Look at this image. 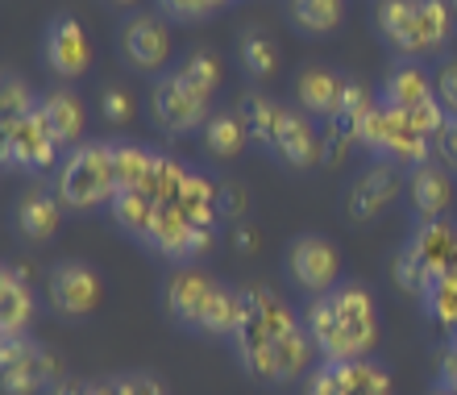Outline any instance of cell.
<instances>
[{
	"label": "cell",
	"mask_w": 457,
	"mask_h": 395,
	"mask_svg": "<svg viewBox=\"0 0 457 395\" xmlns=\"http://www.w3.org/2000/svg\"><path fill=\"white\" fill-rule=\"evenodd\" d=\"M436 97H441V105L449 108V117H457V59H445L441 63V71H436Z\"/></svg>",
	"instance_id": "74e56055"
},
{
	"label": "cell",
	"mask_w": 457,
	"mask_h": 395,
	"mask_svg": "<svg viewBox=\"0 0 457 395\" xmlns=\"http://www.w3.org/2000/svg\"><path fill=\"white\" fill-rule=\"evenodd\" d=\"M233 349L241 371L262 387H287L303 379L316 354L303 316H295V308L266 283L241 288V324L233 333Z\"/></svg>",
	"instance_id": "6da1fadb"
},
{
	"label": "cell",
	"mask_w": 457,
	"mask_h": 395,
	"mask_svg": "<svg viewBox=\"0 0 457 395\" xmlns=\"http://www.w3.org/2000/svg\"><path fill=\"white\" fill-rule=\"evenodd\" d=\"M408 241H411V250L420 254L424 266H428L436 279L457 275V229L449 225L445 216H436V221H420Z\"/></svg>",
	"instance_id": "d6986e66"
},
{
	"label": "cell",
	"mask_w": 457,
	"mask_h": 395,
	"mask_svg": "<svg viewBox=\"0 0 457 395\" xmlns=\"http://www.w3.org/2000/svg\"><path fill=\"white\" fill-rule=\"evenodd\" d=\"M420 304H424V312L449 333V341H457V275H441Z\"/></svg>",
	"instance_id": "1f68e13d"
},
{
	"label": "cell",
	"mask_w": 457,
	"mask_h": 395,
	"mask_svg": "<svg viewBox=\"0 0 457 395\" xmlns=\"http://www.w3.org/2000/svg\"><path fill=\"white\" fill-rule=\"evenodd\" d=\"M250 146V133H245V121L241 113H212L204 121V150L212 158H237L241 150Z\"/></svg>",
	"instance_id": "484cf974"
},
{
	"label": "cell",
	"mask_w": 457,
	"mask_h": 395,
	"mask_svg": "<svg viewBox=\"0 0 457 395\" xmlns=\"http://www.w3.org/2000/svg\"><path fill=\"white\" fill-rule=\"evenodd\" d=\"M374 29L395 55L416 63V0H378L374 4Z\"/></svg>",
	"instance_id": "7402d4cb"
},
{
	"label": "cell",
	"mask_w": 457,
	"mask_h": 395,
	"mask_svg": "<svg viewBox=\"0 0 457 395\" xmlns=\"http://www.w3.org/2000/svg\"><path fill=\"white\" fill-rule=\"evenodd\" d=\"M270 155L291 171H308V167L320 163V133L312 130L308 113L287 108V117H283V125H278V138H275V150H270Z\"/></svg>",
	"instance_id": "5bb4252c"
},
{
	"label": "cell",
	"mask_w": 457,
	"mask_h": 395,
	"mask_svg": "<svg viewBox=\"0 0 457 395\" xmlns=\"http://www.w3.org/2000/svg\"><path fill=\"white\" fill-rule=\"evenodd\" d=\"M46 395H92V383H75V379H59Z\"/></svg>",
	"instance_id": "b9f144b4"
},
{
	"label": "cell",
	"mask_w": 457,
	"mask_h": 395,
	"mask_svg": "<svg viewBox=\"0 0 457 395\" xmlns=\"http://www.w3.org/2000/svg\"><path fill=\"white\" fill-rule=\"evenodd\" d=\"M449 9H453V17H457V0H449Z\"/></svg>",
	"instance_id": "7dc6e473"
},
{
	"label": "cell",
	"mask_w": 457,
	"mask_h": 395,
	"mask_svg": "<svg viewBox=\"0 0 457 395\" xmlns=\"http://www.w3.org/2000/svg\"><path fill=\"white\" fill-rule=\"evenodd\" d=\"M179 80L192 92H200L204 100H212L220 92V84H225V71H220V59L212 55V50H187L179 59Z\"/></svg>",
	"instance_id": "83f0119b"
},
{
	"label": "cell",
	"mask_w": 457,
	"mask_h": 395,
	"mask_svg": "<svg viewBox=\"0 0 457 395\" xmlns=\"http://www.w3.org/2000/svg\"><path fill=\"white\" fill-rule=\"evenodd\" d=\"M37 117H42L46 133L59 146H79V138H84V125H87V113H84V100L75 97L71 88L46 92V97L37 100Z\"/></svg>",
	"instance_id": "e0dca14e"
},
{
	"label": "cell",
	"mask_w": 457,
	"mask_h": 395,
	"mask_svg": "<svg viewBox=\"0 0 457 395\" xmlns=\"http://www.w3.org/2000/svg\"><path fill=\"white\" fill-rule=\"evenodd\" d=\"M374 105H378V100L370 97V88L358 84V80H345V88H341V108L333 121L358 142V133H361V125H366V117L374 113Z\"/></svg>",
	"instance_id": "4dcf8cb0"
},
{
	"label": "cell",
	"mask_w": 457,
	"mask_h": 395,
	"mask_svg": "<svg viewBox=\"0 0 457 395\" xmlns=\"http://www.w3.org/2000/svg\"><path fill=\"white\" fill-rule=\"evenodd\" d=\"M378 304L366 283H337L325 296H312L303 308V329L320 362L370 358L378 346Z\"/></svg>",
	"instance_id": "7a4b0ae2"
},
{
	"label": "cell",
	"mask_w": 457,
	"mask_h": 395,
	"mask_svg": "<svg viewBox=\"0 0 457 395\" xmlns=\"http://www.w3.org/2000/svg\"><path fill=\"white\" fill-rule=\"evenodd\" d=\"M208 4H212V9L220 13V9H228V4H233V0H208Z\"/></svg>",
	"instance_id": "f6af8a7d"
},
{
	"label": "cell",
	"mask_w": 457,
	"mask_h": 395,
	"mask_svg": "<svg viewBox=\"0 0 457 395\" xmlns=\"http://www.w3.org/2000/svg\"><path fill=\"white\" fill-rule=\"evenodd\" d=\"M59 379L62 374L54 349L42 346L37 337L29 333L0 337V383H4V395H46Z\"/></svg>",
	"instance_id": "5b68a950"
},
{
	"label": "cell",
	"mask_w": 457,
	"mask_h": 395,
	"mask_svg": "<svg viewBox=\"0 0 457 395\" xmlns=\"http://www.w3.org/2000/svg\"><path fill=\"white\" fill-rule=\"evenodd\" d=\"M391 275H395V288L399 291H408V296L424 299L428 296V288L436 283V275L424 266V258L416 250H411V241H403L395 254V263H391Z\"/></svg>",
	"instance_id": "f546056e"
},
{
	"label": "cell",
	"mask_w": 457,
	"mask_h": 395,
	"mask_svg": "<svg viewBox=\"0 0 457 395\" xmlns=\"http://www.w3.org/2000/svg\"><path fill=\"white\" fill-rule=\"evenodd\" d=\"M212 288H217V279L208 275V271H200L195 263L175 266V271L167 275V283H162V308H167L170 324H179V329L195 333Z\"/></svg>",
	"instance_id": "7c38bea8"
},
{
	"label": "cell",
	"mask_w": 457,
	"mask_h": 395,
	"mask_svg": "<svg viewBox=\"0 0 457 395\" xmlns=\"http://www.w3.org/2000/svg\"><path fill=\"white\" fill-rule=\"evenodd\" d=\"M287 279L303 296H325L341 279V254L337 246L320 233H300L287 241Z\"/></svg>",
	"instance_id": "8992f818"
},
{
	"label": "cell",
	"mask_w": 457,
	"mask_h": 395,
	"mask_svg": "<svg viewBox=\"0 0 457 395\" xmlns=\"http://www.w3.org/2000/svg\"><path fill=\"white\" fill-rule=\"evenodd\" d=\"M100 296H104L100 275L87 263L67 258V263L50 266V275H46V304H50V312H54V316H62V321H84V316H92V312L100 308Z\"/></svg>",
	"instance_id": "52a82bcc"
},
{
	"label": "cell",
	"mask_w": 457,
	"mask_h": 395,
	"mask_svg": "<svg viewBox=\"0 0 457 395\" xmlns=\"http://www.w3.org/2000/svg\"><path fill=\"white\" fill-rule=\"evenodd\" d=\"M217 208H220V221H237V216H245V208H250V192H245L237 180H220Z\"/></svg>",
	"instance_id": "e575fe53"
},
{
	"label": "cell",
	"mask_w": 457,
	"mask_h": 395,
	"mask_svg": "<svg viewBox=\"0 0 457 395\" xmlns=\"http://www.w3.org/2000/svg\"><path fill=\"white\" fill-rule=\"evenodd\" d=\"M154 4L167 21H179V25H195V21H204V17L217 13L208 0H154Z\"/></svg>",
	"instance_id": "836d02e7"
},
{
	"label": "cell",
	"mask_w": 457,
	"mask_h": 395,
	"mask_svg": "<svg viewBox=\"0 0 457 395\" xmlns=\"http://www.w3.org/2000/svg\"><path fill=\"white\" fill-rule=\"evenodd\" d=\"M241 121H245V133H250L253 146H262V150H275V138H278V125L287 117V108L270 100L266 92H250V97H241L237 105Z\"/></svg>",
	"instance_id": "cb8c5ba5"
},
{
	"label": "cell",
	"mask_w": 457,
	"mask_h": 395,
	"mask_svg": "<svg viewBox=\"0 0 457 395\" xmlns=\"http://www.w3.org/2000/svg\"><path fill=\"white\" fill-rule=\"evenodd\" d=\"M42 59L59 80H79L92 67V42H87L84 25L71 13H54L42 34Z\"/></svg>",
	"instance_id": "30bf717a"
},
{
	"label": "cell",
	"mask_w": 457,
	"mask_h": 395,
	"mask_svg": "<svg viewBox=\"0 0 457 395\" xmlns=\"http://www.w3.org/2000/svg\"><path fill=\"white\" fill-rule=\"evenodd\" d=\"M436 383H445L457 391V341H449L441 349V362H436Z\"/></svg>",
	"instance_id": "60d3db41"
},
{
	"label": "cell",
	"mask_w": 457,
	"mask_h": 395,
	"mask_svg": "<svg viewBox=\"0 0 457 395\" xmlns=\"http://www.w3.org/2000/svg\"><path fill=\"white\" fill-rule=\"evenodd\" d=\"M287 17L295 29H303L308 38H328L341 29L345 17V0H291Z\"/></svg>",
	"instance_id": "d4e9b609"
},
{
	"label": "cell",
	"mask_w": 457,
	"mask_h": 395,
	"mask_svg": "<svg viewBox=\"0 0 457 395\" xmlns=\"http://www.w3.org/2000/svg\"><path fill=\"white\" fill-rule=\"evenodd\" d=\"M112 4H120V9H129V4H137V0H112Z\"/></svg>",
	"instance_id": "bcb514c9"
},
{
	"label": "cell",
	"mask_w": 457,
	"mask_h": 395,
	"mask_svg": "<svg viewBox=\"0 0 457 395\" xmlns=\"http://www.w3.org/2000/svg\"><path fill=\"white\" fill-rule=\"evenodd\" d=\"M34 312H37V299H34V288H29L25 271L4 266L0 271V337L29 333Z\"/></svg>",
	"instance_id": "2e32d148"
},
{
	"label": "cell",
	"mask_w": 457,
	"mask_h": 395,
	"mask_svg": "<svg viewBox=\"0 0 457 395\" xmlns=\"http://www.w3.org/2000/svg\"><path fill=\"white\" fill-rule=\"evenodd\" d=\"M436 97V84L428 80V75L416 67V63H399L395 71L383 80V105L386 108H399L403 117H411V113H420V108H428Z\"/></svg>",
	"instance_id": "ac0fdd59"
},
{
	"label": "cell",
	"mask_w": 457,
	"mask_h": 395,
	"mask_svg": "<svg viewBox=\"0 0 457 395\" xmlns=\"http://www.w3.org/2000/svg\"><path fill=\"white\" fill-rule=\"evenodd\" d=\"M399 192H408V175L395 163H374V167L358 171L345 188V216L349 221H374L378 213H386L399 200Z\"/></svg>",
	"instance_id": "9c48e42d"
},
{
	"label": "cell",
	"mask_w": 457,
	"mask_h": 395,
	"mask_svg": "<svg viewBox=\"0 0 457 395\" xmlns=\"http://www.w3.org/2000/svg\"><path fill=\"white\" fill-rule=\"evenodd\" d=\"M12 221H17V233H21L25 241H34V246H42V241H50L54 233H59L62 225V200L54 192H25L21 200H17V213H12Z\"/></svg>",
	"instance_id": "44dd1931"
},
{
	"label": "cell",
	"mask_w": 457,
	"mask_h": 395,
	"mask_svg": "<svg viewBox=\"0 0 457 395\" xmlns=\"http://www.w3.org/2000/svg\"><path fill=\"white\" fill-rule=\"evenodd\" d=\"M428 395H457V391H453V387H445V383H433V391H428Z\"/></svg>",
	"instance_id": "ee69618b"
},
{
	"label": "cell",
	"mask_w": 457,
	"mask_h": 395,
	"mask_svg": "<svg viewBox=\"0 0 457 395\" xmlns=\"http://www.w3.org/2000/svg\"><path fill=\"white\" fill-rule=\"evenodd\" d=\"M67 213H96L117 200V171H112V142H79L54 167V188Z\"/></svg>",
	"instance_id": "3957f363"
},
{
	"label": "cell",
	"mask_w": 457,
	"mask_h": 395,
	"mask_svg": "<svg viewBox=\"0 0 457 395\" xmlns=\"http://www.w3.org/2000/svg\"><path fill=\"white\" fill-rule=\"evenodd\" d=\"M150 113H154V121L167 133H192V130H204L208 100L183 84L179 71H170V75H158V80H154V92H150Z\"/></svg>",
	"instance_id": "8fae6325"
},
{
	"label": "cell",
	"mask_w": 457,
	"mask_h": 395,
	"mask_svg": "<svg viewBox=\"0 0 457 395\" xmlns=\"http://www.w3.org/2000/svg\"><path fill=\"white\" fill-rule=\"evenodd\" d=\"M358 142L374 155V163H395V167H420V163H433V155H436L433 138L416 130L399 108H386L383 100L366 117Z\"/></svg>",
	"instance_id": "277c9868"
},
{
	"label": "cell",
	"mask_w": 457,
	"mask_h": 395,
	"mask_svg": "<svg viewBox=\"0 0 457 395\" xmlns=\"http://www.w3.org/2000/svg\"><path fill=\"white\" fill-rule=\"evenodd\" d=\"M37 100H42V97H34L25 80H17V75H4V84H0V117H4V121L29 117V113L37 108Z\"/></svg>",
	"instance_id": "d6a6232c"
},
{
	"label": "cell",
	"mask_w": 457,
	"mask_h": 395,
	"mask_svg": "<svg viewBox=\"0 0 457 395\" xmlns=\"http://www.w3.org/2000/svg\"><path fill=\"white\" fill-rule=\"evenodd\" d=\"M349 146H353V138L341 130L337 121H325V133H320V163H325V167H337Z\"/></svg>",
	"instance_id": "d590c367"
},
{
	"label": "cell",
	"mask_w": 457,
	"mask_h": 395,
	"mask_svg": "<svg viewBox=\"0 0 457 395\" xmlns=\"http://www.w3.org/2000/svg\"><path fill=\"white\" fill-rule=\"evenodd\" d=\"M341 88H345V80L333 75L328 67H303L300 80H295L300 113H308L312 121H333L341 108Z\"/></svg>",
	"instance_id": "ffe728a7"
},
{
	"label": "cell",
	"mask_w": 457,
	"mask_h": 395,
	"mask_svg": "<svg viewBox=\"0 0 457 395\" xmlns=\"http://www.w3.org/2000/svg\"><path fill=\"white\" fill-rule=\"evenodd\" d=\"M0 158L9 171H25V175H42V171L54 167L59 158V142L46 133L37 108L29 117L4 121V133H0Z\"/></svg>",
	"instance_id": "ba28073f"
},
{
	"label": "cell",
	"mask_w": 457,
	"mask_h": 395,
	"mask_svg": "<svg viewBox=\"0 0 457 395\" xmlns=\"http://www.w3.org/2000/svg\"><path fill=\"white\" fill-rule=\"evenodd\" d=\"M100 113H104V121L109 125H129L133 121V100L120 92V88H109L104 97H100Z\"/></svg>",
	"instance_id": "8d00e7d4"
},
{
	"label": "cell",
	"mask_w": 457,
	"mask_h": 395,
	"mask_svg": "<svg viewBox=\"0 0 457 395\" xmlns=\"http://www.w3.org/2000/svg\"><path fill=\"white\" fill-rule=\"evenodd\" d=\"M433 150H436V158H441V167L457 171V117H449L445 130L433 138Z\"/></svg>",
	"instance_id": "f35d334b"
},
{
	"label": "cell",
	"mask_w": 457,
	"mask_h": 395,
	"mask_svg": "<svg viewBox=\"0 0 457 395\" xmlns=\"http://www.w3.org/2000/svg\"><path fill=\"white\" fill-rule=\"evenodd\" d=\"M408 200H411V213L420 216V221L445 216L449 204H453V180H449V167H436V163L411 167L408 171Z\"/></svg>",
	"instance_id": "9a60e30c"
},
{
	"label": "cell",
	"mask_w": 457,
	"mask_h": 395,
	"mask_svg": "<svg viewBox=\"0 0 457 395\" xmlns=\"http://www.w3.org/2000/svg\"><path fill=\"white\" fill-rule=\"evenodd\" d=\"M237 63L250 80H270L278 67V46L262 29H245V34L237 38Z\"/></svg>",
	"instance_id": "f1b7e54d"
},
{
	"label": "cell",
	"mask_w": 457,
	"mask_h": 395,
	"mask_svg": "<svg viewBox=\"0 0 457 395\" xmlns=\"http://www.w3.org/2000/svg\"><path fill=\"white\" fill-rule=\"evenodd\" d=\"M120 55L129 67L145 75H158L170 59V34L167 25L158 21L154 13H133L129 21L120 25Z\"/></svg>",
	"instance_id": "4fadbf2b"
},
{
	"label": "cell",
	"mask_w": 457,
	"mask_h": 395,
	"mask_svg": "<svg viewBox=\"0 0 457 395\" xmlns=\"http://www.w3.org/2000/svg\"><path fill=\"white\" fill-rule=\"evenodd\" d=\"M303 395H341V383H337V366L333 362H320L303 387Z\"/></svg>",
	"instance_id": "ab89813d"
},
{
	"label": "cell",
	"mask_w": 457,
	"mask_h": 395,
	"mask_svg": "<svg viewBox=\"0 0 457 395\" xmlns=\"http://www.w3.org/2000/svg\"><path fill=\"white\" fill-rule=\"evenodd\" d=\"M333 366H337L341 395H395V387H391V374H386L374 358L333 362Z\"/></svg>",
	"instance_id": "4316f807"
},
{
	"label": "cell",
	"mask_w": 457,
	"mask_h": 395,
	"mask_svg": "<svg viewBox=\"0 0 457 395\" xmlns=\"http://www.w3.org/2000/svg\"><path fill=\"white\" fill-rule=\"evenodd\" d=\"M233 241H237V250H258V233H253V229H241L237 225V238H233Z\"/></svg>",
	"instance_id": "7bdbcfd3"
},
{
	"label": "cell",
	"mask_w": 457,
	"mask_h": 395,
	"mask_svg": "<svg viewBox=\"0 0 457 395\" xmlns=\"http://www.w3.org/2000/svg\"><path fill=\"white\" fill-rule=\"evenodd\" d=\"M162 155L142 142H112V171H117V192L120 188H142L150 192V183L158 175Z\"/></svg>",
	"instance_id": "603a6c76"
}]
</instances>
